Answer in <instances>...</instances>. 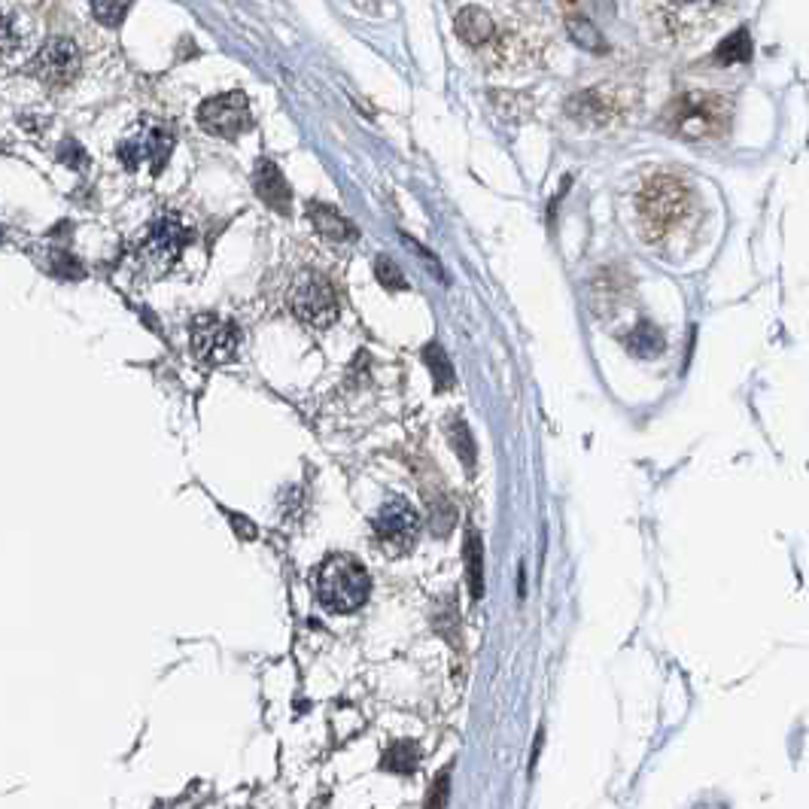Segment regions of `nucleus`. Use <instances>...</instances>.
I'll list each match as a JSON object with an SVG mask.
<instances>
[{
  "label": "nucleus",
  "instance_id": "nucleus-19",
  "mask_svg": "<svg viewBox=\"0 0 809 809\" xmlns=\"http://www.w3.org/2000/svg\"><path fill=\"white\" fill-rule=\"evenodd\" d=\"M420 764V746L414 740H399L384 755V770L390 773H414Z\"/></svg>",
  "mask_w": 809,
  "mask_h": 809
},
{
  "label": "nucleus",
  "instance_id": "nucleus-10",
  "mask_svg": "<svg viewBox=\"0 0 809 809\" xmlns=\"http://www.w3.org/2000/svg\"><path fill=\"white\" fill-rule=\"evenodd\" d=\"M372 527H375V536L381 539V545L390 554H402V551H408L414 545V539L420 533V514L408 499L393 496V499H387L381 505Z\"/></svg>",
  "mask_w": 809,
  "mask_h": 809
},
{
  "label": "nucleus",
  "instance_id": "nucleus-13",
  "mask_svg": "<svg viewBox=\"0 0 809 809\" xmlns=\"http://www.w3.org/2000/svg\"><path fill=\"white\" fill-rule=\"evenodd\" d=\"M454 31H457V37H460L466 46L484 49V46L493 43L499 25H496L493 13H487V10L478 7V4H469V7H463V10L454 16Z\"/></svg>",
  "mask_w": 809,
  "mask_h": 809
},
{
  "label": "nucleus",
  "instance_id": "nucleus-12",
  "mask_svg": "<svg viewBox=\"0 0 809 809\" xmlns=\"http://www.w3.org/2000/svg\"><path fill=\"white\" fill-rule=\"evenodd\" d=\"M566 113L584 128H606L621 116V98L612 89H587L566 101Z\"/></svg>",
  "mask_w": 809,
  "mask_h": 809
},
{
  "label": "nucleus",
  "instance_id": "nucleus-23",
  "mask_svg": "<svg viewBox=\"0 0 809 809\" xmlns=\"http://www.w3.org/2000/svg\"><path fill=\"white\" fill-rule=\"evenodd\" d=\"M451 441H454V451L463 460V466L472 472L475 469V441H472V435H469V429H466V423L460 417L451 423Z\"/></svg>",
  "mask_w": 809,
  "mask_h": 809
},
{
  "label": "nucleus",
  "instance_id": "nucleus-8",
  "mask_svg": "<svg viewBox=\"0 0 809 809\" xmlns=\"http://www.w3.org/2000/svg\"><path fill=\"white\" fill-rule=\"evenodd\" d=\"M192 350L198 362L204 365H226L238 356L241 347V332L235 323L216 317V314H201L192 320Z\"/></svg>",
  "mask_w": 809,
  "mask_h": 809
},
{
  "label": "nucleus",
  "instance_id": "nucleus-21",
  "mask_svg": "<svg viewBox=\"0 0 809 809\" xmlns=\"http://www.w3.org/2000/svg\"><path fill=\"white\" fill-rule=\"evenodd\" d=\"M752 55V40H749V31H737V34H730L721 49L715 52L718 64H740Z\"/></svg>",
  "mask_w": 809,
  "mask_h": 809
},
{
  "label": "nucleus",
  "instance_id": "nucleus-22",
  "mask_svg": "<svg viewBox=\"0 0 809 809\" xmlns=\"http://www.w3.org/2000/svg\"><path fill=\"white\" fill-rule=\"evenodd\" d=\"M128 10H131V0H92L95 19L107 28H119L125 22Z\"/></svg>",
  "mask_w": 809,
  "mask_h": 809
},
{
  "label": "nucleus",
  "instance_id": "nucleus-14",
  "mask_svg": "<svg viewBox=\"0 0 809 809\" xmlns=\"http://www.w3.org/2000/svg\"><path fill=\"white\" fill-rule=\"evenodd\" d=\"M253 189H256V195H259L271 210L289 213V207H292V189H289L283 171H280L274 162L262 159V162L256 165V171H253Z\"/></svg>",
  "mask_w": 809,
  "mask_h": 809
},
{
  "label": "nucleus",
  "instance_id": "nucleus-25",
  "mask_svg": "<svg viewBox=\"0 0 809 809\" xmlns=\"http://www.w3.org/2000/svg\"><path fill=\"white\" fill-rule=\"evenodd\" d=\"M19 43H22V37H19V28H16V22H13L10 16H4V13H0V58L13 55V52L19 49Z\"/></svg>",
  "mask_w": 809,
  "mask_h": 809
},
{
  "label": "nucleus",
  "instance_id": "nucleus-24",
  "mask_svg": "<svg viewBox=\"0 0 809 809\" xmlns=\"http://www.w3.org/2000/svg\"><path fill=\"white\" fill-rule=\"evenodd\" d=\"M375 274H378V280L387 286V289H405L408 283H405V277H402V271H399V265L390 259V256H378V262H375Z\"/></svg>",
  "mask_w": 809,
  "mask_h": 809
},
{
  "label": "nucleus",
  "instance_id": "nucleus-3",
  "mask_svg": "<svg viewBox=\"0 0 809 809\" xmlns=\"http://www.w3.org/2000/svg\"><path fill=\"white\" fill-rule=\"evenodd\" d=\"M733 107L718 92H685L676 95L660 122L682 140H718L730 128Z\"/></svg>",
  "mask_w": 809,
  "mask_h": 809
},
{
  "label": "nucleus",
  "instance_id": "nucleus-2",
  "mask_svg": "<svg viewBox=\"0 0 809 809\" xmlns=\"http://www.w3.org/2000/svg\"><path fill=\"white\" fill-rule=\"evenodd\" d=\"M691 210H694V192L685 180H679L673 174L651 177L636 195L639 232L648 241L670 238L676 229H682L688 223Z\"/></svg>",
  "mask_w": 809,
  "mask_h": 809
},
{
  "label": "nucleus",
  "instance_id": "nucleus-18",
  "mask_svg": "<svg viewBox=\"0 0 809 809\" xmlns=\"http://www.w3.org/2000/svg\"><path fill=\"white\" fill-rule=\"evenodd\" d=\"M481 536L475 530L466 533V578H469V591L475 600L484 597V569H481Z\"/></svg>",
  "mask_w": 809,
  "mask_h": 809
},
{
  "label": "nucleus",
  "instance_id": "nucleus-26",
  "mask_svg": "<svg viewBox=\"0 0 809 809\" xmlns=\"http://www.w3.org/2000/svg\"><path fill=\"white\" fill-rule=\"evenodd\" d=\"M58 156H61V162L70 165V168H83V165H86V153L80 150L77 143H70V140L61 146V153H58Z\"/></svg>",
  "mask_w": 809,
  "mask_h": 809
},
{
  "label": "nucleus",
  "instance_id": "nucleus-15",
  "mask_svg": "<svg viewBox=\"0 0 809 809\" xmlns=\"http://www.w3.org/2000/svg\"><path fill=\"white\" fill-rule=\"evenodd\" d=\"M308 216H311L314 229H317L323 238H329V241H353V238H356L353 223H350V219H347L338 207H332V204L311 201V204H308Z\"/></svg>",
  "mask_w": 809,
  "mask_h": 809
},
{
  "label": "nucleus",
  "instance_id": "nucleus-5",
  "mask_svg": "<svg viewBox=\"0 0 809 809\" xmlns=\"http://www.w3.org/2000/svg\"><path fill=\"white\" fill-rule=\"evenodd\" d=\"M192 241H195L192 226H186L177 213H162V216L153 219L150 229H146V235H143V241L137 247V256L150 268L165 271L183 256V250Z\"/></svg>",
  "mask_w": 809,
  "mask_h": 809
},
{
  "label": "nucleus",
  "instance_id": "nucleus-6",
  "mask_svg": "<svg viewBox=\"0 0 809 809\" xmlns=\"http://www.w3.org/2000/svg\"><path fill=\"white\" fill-rule=\"evenodd\" d=\"M171 153H174V134L159 122L140 125L131 137H125L119 143V162L131 174H137L143 168L150 174H162Z\"/></svg>",
  "mask_w": 809,
  "mask_h": 809
},
{
  "label": "nucleus",
  "instance_id": "nucleus-20",
  "mask_svg": "<svg viewBox=\"0 0 809 809\" xmlns=\"http://www.w3.org/2000/svg\"><path fill=\"white\" fill-rule=\"evenodd\" d=\"M566 31H569V37H572L575 46H581L587 52H606V40L600 37V31L591 22H587V19H569L566 22Z\"/></svg>",
  "mask_w": 809,
  "mask_h": 809
},
{
  "label": "nucleus",
  "instance_id": "nucleus-17",
  "mask_svg": "<svg viewBox=\"0 0 809 809\" xmlns=\"http://www.w3.org/2000/svg\"><path fill=\"white\" fill-rule=\"evenodd\" d=\"M423 362H426V369L432 372L435 390H451L454 387V365H451L448 353L441 350L438 344L423 347Z\"/></svg>",
  "mask_w": 809,
  "mask_h": 809
},
{
  "label": "nucleus",
  "instance_id": "nucleus-9",
  "mask_svg": "<svg viewBox=\"0 0 809 809\" xmlns=\"http://www.w3.org/2000/svg\"><path fill=\"white\" fill-rule=\"evenodd\" d=\"M198 125L223 140H235L244 131L253 128V113L250 101L244 92H226V95H213L198 107Z\"/></svg>",
  "mask_w": 809,
  "mask_h": 809
},
{
  "label": "nucleus",
  "instance_id": "nucleus-28",
  "mask_svg": "<svg viewBox=\"0 0 809 809\" xmlns=\"http://www.w3.org/2000/svg\"><path fill=\"white\" fill-rule=\"evenodd\" d=\"M0 241H4V232H0Z\"/></svg>",
  "mask_w": 809,
  "mask_h": 809
},
{
  "label": "nucleus",
  "instance_id": "nucleus-27",
  "mask_svg": "<svg viewBox=\"0 0 809 809\" xmlns=\"http://www.w3.org/2000/svg\"><path fill=\"white\" fill-rule=\"evenodd\" d=\"M448 791V773H441L438 779H435V797H429V806H441L445 800H441V794Z\"/></svg>",
  "mask_w": 809,
  "mask_h": 809
},
{
  "label": "nucleus",
  "instance_id": "nucleus-1",
  "mask_svg": "<svg viewBox=\"0 0 809 809\" xmlns=\"http://www.w3.org/2000/svg\"><path fill=\"white\" fill-rule=\"evenodd\" d=\"M730 0H639V13L654 34L667 46L697 43L709 28L727 13Z\"/></svg>",
  "mask_w": 809,
  "mask_h": 809
},
{
  "label": "nucleus",
  "instance_id": "nucleus-16",
  "mask_svg": "<svg viewBox=\"0 0 809 809\" xmlns=\"http://www.w3.org/2000/svg\"><path fill=\"white\" fill-rule=\"evenodd\" d=\"M624 347H627L633 356H639V359H657L660 353H664V347H667V338H664V332H660L654 323H639V326L624 338Z\"/></svg>",
  "mask_w": 809,
  "mask_h": 809
},
{
  "label": "nucleus",
  "instance_id": "nucleus-11",
  "mask_svg": "<svg viewBox=\"0 0 809 809\" xmlns=\"http://www.w3.org/2000/svg\"><path fill=\"white\" fill-rule=\"evenodd\" d=\"M80 67H83L80 46L73 43V40H67V37L49 40V43L37 52V58H34V64H31L34 77H37L43 86H49V89H64V86H70L73 80H77Z\"/></svg>",
  "mask_w": 809,
  "mask_h": 809
},
{
  "label": "nucleus",
  "instance_id": "nucleus-4",
  "mask_svg": "<svg viewBox=\"0 0 809 809\" xmlns=\"http://www.w3.org/2000/svg\"><path fill=\"white\" fill-rule=\"evenodd\" d=\"M372 594V578L350 554H332L317 569V600L326 612L350 615L365 606Z\"/></svg>",
  "mask_w": 809,
  "mask_h": 809
},
{
  "label": "nucleus",
  "instance_id": "nucleus-7",
  "mask_svg": "<svg viewBox=\"0 0 809 809\" xmlns=\"http://www.w3.org/2000/svg\"><path fill=\"white\" fill-rule=\"evenodd\" d=\"M289 308L302 323L314 329H326L338 320V296L332 283L317 271H305L296 277L289 292Z\"/></svg>",
  "mask_w": 809,
  "mask_h": 809
}]
</instances>
